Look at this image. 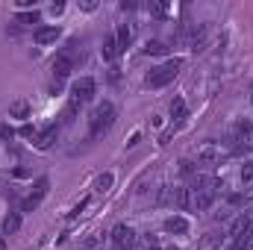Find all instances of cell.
<instances>
[{
  "label": "cell",
  "mask_w": 253,
  "mask_h": 250,
  "mask_svg": "<svg viewBox=\"0 0 253 250\" xmlns=\"http://www.w3.org/2000/svg\"><path fill=\"white\" fill-rule=\"evenodd\" d=\"M183 59L180 56H174V59H168L165 65H159V68H153L150 74H147V88H162V85H168V83H174V77L180 74V68H183Z\"/></svg>",
  "instance_id": "cell-1"
},
{
  "label": "cell",
  "mask_w": 253,
  "mask_h": 250,
  "mask_svg": "<svg viewBox=\"0 0 253 250\" xmlns=\"http://www.w3.org/2000/svg\"><path fill=\"white\" fill-rule=\"evenodd\" d=\"M91 135H100V132H106L109 126L115 124V106L109 103V100H103L94 112H91Z\"/></svg>",
  "instance_id": "cell-2"
},
{
  "label": "cell",
  "mask_w": 253,
  "mask_h": 250,
  "mask_svg": "<svg viewBox=\"0 0 253 250\" xmlns=\"http://www.w3.org/2000/svg\"><path fill=\"white\" fill-rule=\"evenodd\" d=\"M74 62H77V50H74V44H71V47H62V50L56 53V59H53V77L62 83L65 77L74 71Z\"/></svg>",
  "instance_id": "cell-3"
},
{
  "label": "cell",
  "mask_w": 253,
  "mask_h": 250,
  "mask_svg": "<svg viewBox=\"0 0 253 250\" xmlns=\"http://www.w3.org/2000/svg\"><path fill=\"white\" fill-rule=\"evenodd\" d=\"M135 242H138V236H135V230L129 224H118L112 230V245H115V250H132Z\"/></svg>",
  "instance_id": "cell-4"
},
{
  "label": "cell",
  "mask_w": 253,
  "mask_h": 250,
  "mask_svg": "<svg viewBox=\"0 0 253 250\" xmlns=\"http://www.w3.org/2000/svg\"><path fill=\"white\" fill-rule=\"evenodd\" d=\"M47 188H50V180L47 177H42L36 188H33V194L30 197H24V203H21V212H33V209H39V203H42V197L47 194Z\"/></svg>",
  "instance_id": "cell-5"
},
{
  "label": "cell",
  "mask_w": 253,
  "mask_h": 250,
  "mask_svg": "<svg viewBox=\"0 0 253 250\" xmlns=\"http://www.w3.org/2000/svg\"><path fill=\"white\" fill-rule=\"evenodd\" d=\"M224 156H227V153H224L218 144H212V141H206V144L197 147V162H200V165H218Z\"/></svg>",
  "instance_id": "cell-6"
},
{
  "label": "cell",
  "mask_w": 253,
  "mask_h": 250,
  "mask_svg": "<svg viewBox=\"0 0 253 250\" xmlns=\"http://www.w3.org/2000/svg\"><path fill=\"white\" fill-rule=\"evenodd\" d=\"M94 91H97L94 80H91V77H80V80H74V94H71V97H77L80 103H85V100L94 97Z\"/></svg>",
  "instance_id": "cell-7"
},
{
  "label": "cell",
  "mask_w": 253,
  "mask_h": 250,
  "mask_svg": "<svg viewBox=\"0 0 253 250\" xmlns=\"http://www.w3.org/2000/svg\"><path fill=\"white\" fill-rule=\"evenodd\" d=\"M59 33H62L59 27H39L33 39H36V44H39V47H44V44H53V42L59 39Z\"/></svg>",
  "instance_id": "cell-8"
},
{
  "label": "cell",
  "mask_w": 253,
  "mask_h": 250,
  "mask_svg": "<svg viewBox=\"0 0 253 250\" xmlns=\"http://www.w3.org/2000/svg\"><path fill=\"white\" fill-rule=\"evenodd\" d=\"M56 138H59V126H47L42 135H36V147H39V150H50Z\"/></svg>",
  "instance_id": "cell-9"
},
{
  "label": "cell",
  "mask_w": 253,
  "mask_h": 250,
  "mask_svg": "<svg viewBox=\"0 0 253 250\" xmlns=\"http://www.w3.org/2000/svg\"><path fill=\"white\" fill-rule=\"evenodd\" d=\"M18 230H21V215L18 212H9L3 218V224H0V236H15Z\"/></svg>",
  "instance_id": "cell-10"
},
{
  "label": "cell",
  "mask_w": 253,
  "mask_h": 250,
  "mask_svg": "<svg viewBox=\"0 0 253 250\" xmlns=\"http://www.w3.org/2000/svg\"><path fill=\"white\" fill-rule=\"evenodd\" d=\"M165 230L174 233V236H186V233H189V221H186L183 215H171V218L165 221Z\"/></svg>",
  "instance_id": "cell-11"
},
{
  "label": "cell",
  "mask_w": 253,
  "mask_h": 250,
  "mask_svg": "<svg viewBox=\"0 0 253 250\" xmlns=\"http://www.w3.org/2000/svg\"><path fill=\"white\" fill-rule=\"evenodd\" d=\"M118 53H121V50H118V42H115V36H106V39H103V47H100V56H103L106 62H112Z\"/></svg>",
  "instance_id": "cell-12"
},
{
  "label": "cell",
  "mask_w": 253,
  "mask_h": 250,
  "mask_svg": "<svg viewBox=\"0 0 253 250\" xmlns=\"http://www.w3.org/2000/svg\"><path fill=\"white\" fill-rule=\"evenodd\" d=\"M174 203L180 212H189L191 209V188H174Z\"/></svg>",
  "instance_id": "cell-13"
},
{
  "label": "cell",
  "mask_w": 253,
  "mask_h": 250,
  "mask_svg": "<svg viewBox=\"0 0 253 250\" xmlns=\"http://www.w3.org/2000/svg\"><path fill=\"white\" fill-rule=\"evenodd\" d=\"M115 42H118V50H126V47H129V42H132V27L121 24V27H118V33H115Z\"/></svg>",
  "instance_id": "cell-14"
},
{
  "label": "cell",
  "mask_w": 253,
  "mask_h": 250,
  "mask_svg": "<svg viewBox=\"0 0 253 250\" xmlns=\"http://www.w3.org/2000/svg\"><path fill=\"white\" fill-rule=\"evenodd\" d=\"M9 115H12V118H21V121H27V118H30V103H27V100H15V103L9 106Z\"/></svg>",
  "instance_id": "cell-15"
},
{
  "label": "cell",
  "mask_w": 253,
  "mask_h": 250,
  "mask_svg": "<svg viewBox=\"0 0 253 250\" xmlns=\"http://www.w3.org/2000/svg\"><path fill=\"white\" fill-rule=\"evenodd\" d=\"M186 115H189L186 100H183V97H174V100H171V118H174V121H183Z\"/></svg>",
  "instance_id": "cell-16"
},
{
  "label": "cell",
  "mask_w": 253,
  "mask_h": 250,
  "mask_svg": "<svg viewBox=\"0 0 253 250\" xmlns=\"http://www.w3.org/2000/svg\"><path fill=\"white\" fill-rule=\"evenodd\" d=\"M165 53H168L165 42H156V39H153V42L144 44V56H165Z\"/></svg>",
  "instance_id": "cell-17"
},
{
  "label": "cell",
  "mask_w": 253,
  "mask_h": 250,
  "mask_svg": "<svg viewBox=\"0 0 253 250\" xmlns=\"http://www.w3.org/2000/svg\"><path fill=\"white\" fill-rule=\"evenodd\" d=\"M112 183H115V177H112V174L106 171V174H100V177H97V183H94V191H100V194H106V191L112 188Z\"/></svg>",
  "instance_id": "cell-18"
},
{
  "label": "cell",
  "mask_w": 253,
  "mask_h": 250,
  "mask_svg": "<svg viewBox=\"0 0 253 250\" xmlns=\"http://www.w3.org/2000/svg\"><path fill=\"white\" fill-rule=\"evenodd\" d=\"M18 24H27V27H33V24H42V15L33 9V12H21L18 15Z\"/></svg>",
  "instance_id": "cell-19"
},
{
  "label": "cell",
  "mask_w": 253,
  "mask_h": 250,
  "mask_svg": "<svg viewBox=\"0 0 253 250\" xmlns=\"http://www.w3.org/2000/svg\"><path fill=\"white\" fill-rule=\"evenodd\" d=\"M141 245H144V250H162V242H159L153 233H144V236H141Z\"/></svg>",
  "instance_id": "cell-20"
},
{
  "label": "cell",
  "mask_w": 253,
  "mask_h": 250,
  "mask_svg": "<svg viewBox=\"0 0 253 250\" xmlns=\"http://www.w3.org/2000/svg\"><path fill=\"white\" fill-rule=\"evenodd\" d=\"M251 132H253V126H251V121H248V118H242V121L236 124V135H239V138H248Z\"/></svg>",
  "instance_id": "cell-21"
},
{
  "label": "cell",
  "mask_w": 253,
  "mask_h": 250,
  "mask_svg": "<svg viewBox=\"0 0 253 250\" xmlns=\"http://www.w3.org/2000/svg\"><path fill=\"white\" fill-rule=\"evenodd\" d=\"M242 183H245V186H251L253 183V162H248V165L242 168Z\"/></svg>",
  "instance_id": "cell-22"
},
{
  "label": "cell",
  "mask_w": 253,
  "mask_h": 250,
  "mask_svg": "<svg viewBox=\"0 0 253 250\" xmlns=\"http://www.w3.org/2000/svg\"><path fill=\"white\" fill-rule=\"evenodd\" d=\"M0 138H3V141H12V138H15V129L6 124V121L0 124Z\"/></svg>",
  "instance_id": "cell-23"
},
{
  "label": "cell",
  "mask_w": 253,
  "mask_h": 250,
  "mask_svg": "<svg viewBox=\"0 0 253 250\" xmlns=\"http://www.w3.org/2000/svg\"><path fill=\"white\" fill-rule=\"evenodd\" d=\"M18 132H21V138H33V141H36V126L33 124H24Z\"/></svg>",
  "instance_id": "cell-24"
},
{
  "label": "cell",
  "mask_w": 253,
  "mask_h": 250,
  "mask_svg": "<svg viewBox=\"0 0 253 250\" xmlns=\"http://www.w3.org/2000/svg\"><path fill=\"white\" fill-rule=\"evenodd\" d=\"M85 206H88V197H83V200H80V203H77V206H74V209L68 212V218H77V215H80V212H83Z\"/></svg>",
  "instance_id": "cell-25"
},
{
  "label": "cell",
  "mask_w": 253,
  "mask_h": 250,
  "mask_svg": "<svg viewBox=\"0 0 253 250\" xmlns=\"http://www.w3.org/2000/svg\"><path fill=\"white\" fill-rule=\"evenodd\" d=\"M150 15H156V18H165V15H168V9H165V6H159V3H150Z\"/></svg>",
  "instance_id": "cell-26"
},
{
  "label": "cell",
  "mask_w": 253,
  "mask_h": 250,
  "mask_svg": "<svg viewBox=\"0 0 253 250\" xmlns=\"http://www.w3.org/2000/svg\"><path fill=\"white\" fill-rule=\"evenodd\" d=\"M80 6H83V9H85V12H94V9H97V3H94V0H83V3H80Z\"/></svg>",
  "instance_id": "cell-27"
},
{
  "label": "cell",
  "mask_w": 253,
  "mask_h": 250,
  "mask_svg": "<svg viewBox=\"0 0 253 250\" xmlns=\"http://www.w3.org/2000/svg\"><path fill=\"white\" fill-rule=\"evenodd\" d=\"M180 171H183V174H191V171H194V168H191V162H189V159H183V162H180Z\"/></svg>",
  "instance_id": "cell-28"
},
{
  "label": "cell",
  "mask_w": 253,
  "mask_h": 250,
  "mask_svg": "<svg viewBox=\"0 0 253 250\" xmlns=\"http://www.w3.org/2000/svg\"><path fill=\"white\" fill-rule=\"evenodd\" d=\"M50 12H53V15H62V12H65V3H53V6H50Z\"/></svg>",
  "instance_id": "cell-29"
},
{
  "label": "cell",
  "mask_w": 253,
  "mask_h": 250,
  "mask_svg": "<svg viewBox=\"0 0 253 250\" xmlns=\"http://www.w3.org/2000/svg\"><path fill=\"white\" fill-rule=\"evenodd\" d=\"M121 9H124V12H132V9H135V3H132V0H124V3H121Z\"/></svg>",
  "instance_id": "cell-30"
},
{
  "label": "cell",
  "mask_w": 253,
  "mask_h": 250,
  "mask_svg": "<svg viewBox=\"0 0 253 250\" xmlns=\"http://www.w3.org/2000/svg\"><path fill=\"white\" fill-rule=\"evenodd\" d=\"M15 6L18 9H27V6H33V0H15Z\"/></svg>",
  "instance_id": "cell-31"
},
{
  "label": "cell",
  "mask_w": 253,
  "mask_h": 250,
  "mask_svg": "<svg viewBox=\"0 0 253 250\" xmlns=\"http://www.w3.org/2000/svg\"><path fill=\"white\" fill-rule=\"evenodd\" d=\"M171 132H174V129H165V132H162V138H159V144H168V138H171Z\"/></svg>",
  "instance_id": "cell-32"
},
{
  "label": "cell",
  "mask_w": 253,
  "mask_h": 250,
  "mask_svg": "<svg viewBox=\"0 0 253 250\" xmlns=\"http://www.w3.org/2000/svg\"><path fill=\"white\" fill-rule=\"evenodd\" d=\"M3 248H6V242H3V236H0V250H3Z\"/></svg>",
  "instance_id": "cell-33"
},
{
  "label": "cell",
  "mask_w": 253,
  "mask_h": 250,
  "mask_svg": "<svg viewBox=\"0 0 253 250\" xmlns=\"http://www.w3.org/2000/svg\"><path fill=\"white\" fill-rule=\"evenodd\" d=\"M248 141H251V147H253V132H251V135H248Z\"/></svg>",
  "instance_id": "cell-34"
},
{
  "label": "cell",
  "mask_w": 253,
  "mask_h": 250,
  "mask_svg": "<svg viewBox=\"0 0 253 250\" xmlns=\"http://www.w3.org/2000/svg\"><path fill=\"white\" fill-rule=\"evenodd\" d=\"M248 215H251V218H253V209H251V212H248Z\"/></svg>",
  "instance_id": "cell-35"
},
{
  "label": "cell",
  "mask_w": 253,
  "mask_h": 250,
  "mask_svg": "<svg viewBox=\"0 0 253 250\" xmlns=\"http://www.w3.org/2000/svg\"><path fill=\"white\" fill-rule=\"evenodd\" d=\"M251 103H253V94H251Z\"/></svg>",
  "instance_id": "cell-36"
},
{
  "label": "cell",
  "mask_w": 253,
  "mask_h": 250,
  "mask_svg": "<svg viewBox=\"0 0 253 250\" xmlns=\"http://www.w3.org/2000/svg\"><path fill=\"white\" fill-rule=\"evenodd\" d=\"M248 250H253V248H248Z\"/></svg>",
  "instance_id": "cell-37"
}]
</instances>
